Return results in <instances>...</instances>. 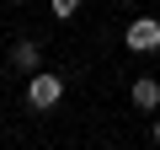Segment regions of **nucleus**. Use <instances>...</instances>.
<instances>
[{"instance_id": "f257e3e1", "label": "nucleus", "mask_w": 160, "mask_h": 150, "mask_svg": "<svg viewBox=\"0 0 160 150\" xmlns=\"http://www.w3.org/2000/svg\"><path fill=\"white\" fill-rule=\"evenodd\" d=\"M59 102H64V81L48 75V70H32V81H27V107H32V113H48V107H59Z\"/></svg>"}, {"instance_id": "f03ea898", "label": "nucleus", "mask_w": 160, "mask_h": 150, "mask_svg": "<svg viewBox=\"0 0 160 150\" xmlns=\"http://www.w3.org/2000/svg\"><path fill=\"white\" fill-rule=\"evenodd\" d=\"M123 38H128L133 54H155V48H160V22H155V16H139V22H128Z\"/></svg>"}, {"instance_id": "7ed1b4c3", "label": "nucleus", "mask_w": 160, "mask_h": 150, "mask_svg": "<svg viewBox=\"0 0 160 150\" xmlns=\"http://www.w3.org/2000/svg\"><path fill=\"white\" fill-rule=\"evenodd\" d=\"M133 107H144V113L160 107V86L149 81V75H144V81H133Z\"/></svg>"}, {"instance_id": "20e7f679", "label": "nucleus", "mask_w": 160, "mask_h": 150, "mask_svg": "<svg viewBox=\"0 0 160 150\" xmlns=\"http://www.w3.org/2000/svg\"><path fill=\"white\" fill-rule=\"evenodd\" d=\"M11 64L32 75V70H38V43H16V48H11Z\"/></svg>"}, {"instance_id": "39448f33", "label": "nucleus", "mask_w": 160, "mask_h": 150, "mask_svg": "<svg viewBox=\"0 0 160 150\" xmlns=\"http://www.w3.org/2000/svg\"><path fill=\"white\" fill-rule=\"evenodd\" d=\"M75 11H80V0H53V16H59V22H69Z\"/></svg>"}, {"instance_id": "423d86ee", "label": "nucleus", "mask_w": 160, "mask_h": 150, "mask_svg": "<svg viewBox=\"0 0 160 150\" xmlns=\"http://www.w3.org/2000/svg\"><path fill=\"white\" fill-rule=\"evenodd\" d=\"M155 145H160V123H155Z\"/></svg>"}]
</instances>
